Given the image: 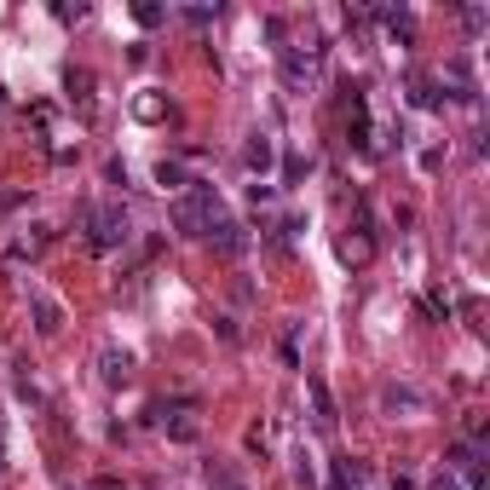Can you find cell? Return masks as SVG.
<instances>
[{
  "mask_svg": "<svg viewBox=\"0 0 490 490\" xmlns=\"http://www.w3.org/2000/svg\"><path fill=\"white\" fill-rule=\"evenodd\" d=\"M219 219V191L214 185L191 179L185 185V197L173 202V226H179V236H208V226Z\"/></svg>",
  "mask_w": 490,
  "mask_h": 490,
  "instance_id": "1",
  "label": "cell"
},
{
  "mask_svg": "<svg viewBox=\"0 0 490 490\" xmlns=\"http://www.w3.org/2000/svg\"><path fill=\"white\" fill-rule=\"evenodd\" d=\"M82 226H87L92 255H110V248H121L133 236V219H128L121 202H110V208H82Z\"/></svg>",
  "mask_w": 490,
  "mask_h": 490,
  "instance_id": "2",
  "label": "cell"
},
{
  "mask_svg": "<svg viewBox=\"0 0 490 490\" xmlns=\"http://www.w3.org/2000/svg\"><path fill=\"white\" fill-rule=\"evenodd\" d=\"M318 64H323V46H283V82L294 92H306L318 82Z\"/></svg>",
  "mask_w": 490,
  "mask_h": 490,
  "instance_id": "3",
  "label": "cell"
},
{
  "mask_svg": "<svg viewBox=\"0 0 490 490\" xmlns=\"http://www.w3.org/2000/svg\"><path fill=\"white\" fill-rule=\"evenodd\" d=\"M29 312H35V329H41L46 341H53L58 329H64V306H58V300L46 294V289H29Z\"/></svg>",
  "mask_w": 490,
  "mask_h": 490,
  "instance_id": "4",
  "label": "cell"
},
{
  "mask_svg": "<svg viewBox=\"0 0 490 490\" xmlns=\"http://www.w3.org/2000/svg\"><path fill=\"white\" fill-rule=\"evenodd\" d=\"M370 255H375V226H370V208H363L358 231H352V236H346V243H341V260H346V265H363Z\"/></svg>",
  "mask_w": 490,
  "mask_h": 490,
  "instance_id": "5",
  "label": "cell"
},
{
  "mask_svg": "<svg viewBox=\"0 0 490 490\" xmlns=\"http://www.w3.org/2000/svg\"><path fill=\"white\" fill-rule=\"evenodd\" d=\"M208 243L219 248V255H231V260H236V255L248 248V236H243V226H236V219H226V214H219L214 226H208Z\"/></svg>",
  "mask_w": 490,
  "mask_h": 490,
  "instance_id": "6",
  "label": "cell"
},
{
  "mask_svg": "<svg viewBox=\"0 0 490 490\" xmlns=\"http://www.w3.org/2000/svg\"><path fill=\"white\" fill-rule=\"evenodd\" d=\"M99 375H104L110 387H121V381L133 375V352H121V346H104V352H99Z\"/></svg>",
  "mask_w": 490,
  "mask_h": 490,
  "instance_id": "7",
  "label": "cell"
},
{
  "mask_svg": "<svg viewBox=\"0 0 490 490\" xmlns=\"http://www.w3.org/2000/svg\"><path fill=\"white\" fill-rule=\"evenodd\" d=\"M306 399H312V421L329 433V427H335V399H329V387L318 381V375H306Z\"/></svg>",
  "mask_w": 490,
  "mask_h": 490,
  "instance_id": "8",
  "label": "cell"
},
{
  "mask_svg": "<svg viewBox=\"0 0 490 490\" xmlns=\"http://www.w3.org/2000/svg\"><path fill=\"white\" fill-rule=\"evenodd\" d=\"M150 416H156V421H162V427H168V433H173V438H179V445H191V438L202 433V427H197L191 416H185V409H162V404H156V409H150Z\"/></svg>",
  "mask_w": 490,
  "mask_h": 490,
  "instance_id": "9",
  "label": "cell"
},
{
  "mask_svg": "<svg viewBox=\"0 0 490 490\" xmlns=\"http://www.w3.org/2000/svg\"><path fill=\"white\" fill-rule=\"evenodd\" d=\"M202 479H208V490H248V479L236 467H226V462H208V467H202Z\"/></svg>",
  "mask_w": 490,
  "mask_h": 490,
  "instance_id": "10",
  "label": "cell"
},
{
  "mask_svg": "<svg viewBox=\"0 0 490 490\" xmlns=\"http://www.w3.org/2000/svg\"><path fill=\"white\" fill-rule=\"evenodd\" d=\"M381 404H387V409H427V392H416V387H387Z\"/></svg>",
  "mask_w": 490,
  "mask_h": 490,
  "instance_id": "11",
  "label": "cell"
},
{
  "mask_svg": "<svg viewBox=\"0 0 490 490\" xmlns=\"http://www.w3.org/2000/svg\"><path fill=\"white\" fill-rule=\"evenodd\" d=\"M272 156H277V150H272V139L255 133V139H248V150H243V162L255 168V173H265V168H272Z\"/></svg>",
  "mask_w": 490,
  "mask_h": 490,
  "instance_id": "12",
  "label": "cell"
},
{
  "mask_svg": "<svg viewBox=\"0 0 490 490\" xmlns=\"http://www.w3.org/2000/svg\"><path fill=\"white\" fill-rule=\"evenodd\" d=\"M381 18H387V29L399 41H416V18H409V12H381Z\"/></svg>",
  "mask_w": 490,
  "mask_h": 490,
  "instance_id": "13",
  "label": "cell"
},
{
  "mask_svg": "<svg viewBox=\"0 0 490 490\" xmlns=\"http://www.w3.org/2000/svg\"><path fill=\"white\" fill-rule=\"evenodd\" d=\"M438 104H445L438 82H416V110H438Z\"/></svg>",
  "mask_w": 490,
  "mask_h": 490,
  "instance_id": "14",
  "label": "cell"
},
{
  "mask_svg": "<svg viewBox=\"0 0 490 490\" xmlns=\"http://www.w3.org/2000/svg\"><path fill=\"white\" fill-rule=\"evenodd\" d=\"M133 18L145 24V29H156V24L168 18V6H156V0H139V6H133Z\"/></svg>",
  "mask_w": 490,
  "mask_h": 490,
  "instance_id": "15",
  "label": "cell"
},
{
  "mask_svg": "<svg viewBox=\"0 0 490 490\" xmlns=\"http://www.w3.org/2000/svg\"><path fill=\"white\" fill-rule=\"evenodd\" d=\"M156 179H162V185H191V179H185V168H179V162H162V168H156Z\"/></svg>",
  "mask_w": 490,
  "mask_h": 490,
  "instance_id": "16",
  "label": "cell"
},
{
  "mask_svg": "<svg viewBox=\"0 0 490 490\" xmlns=\"http://www.w3.org/2000/svg\"><path fill=\"white\" fill-rule=\"evenodd\" d=\"M421 306H427V312H433V318H450V300H445V294H427V300H421Z\"/></svg>",
  "mask_w": 490,
  "mask_h": 490,
  "instance_id": "17",
  "label": "cell"
},
{
  "mask_svg": "<svg viewBox=\"0 0 490 490\" xmlns=\"http://www.w3.org/2000/svg\"><path fill=\"white\" fill-rule=\"evenodd\" d=\"M12 208H24V191H0V219H6Z\"/></svg>",
  "mask_w": 490,
  "mask_h": 490,
  "instance_id": "18",
  "label": "cell"
},
{
  "mask_svg": "<svg viewBox=\"0 0 490 490\" xmlns=\"http://www.w3.org/2000/svg\"><path fill=\"white\" fill-rule=\"evenodd\" d=\"M185 18H191V24H214L219 12H214V6H185Z\"/></svg>",
  "mask_w": 490,
  "mask_h": 490,
  "instance_id": "19",
  "label": "cell"
},
{
  "mask_svg": "<svg viewBox=\"0 0 490 490\" xmlns=\"http://www.w3.org/2000/svg\"><path fill=\"white\" fill-rule=\"evenodd\" d=\"M462 18H467V29H485V24H490V12H485V6H467Z\"/></svg>",
  "mask_w": 490,
  "mask_h": 490,
  "instance_id": "20",
  "label": "cell"
},
{
  "mask_svg": "<svg viewBox=\"0 0 490 490\" xmlns=\"http://www.w3.org/2000/svg\"><path fill=\"white\" fill-rule=\"evenodd\" d=\"M427 490H456V485L445 479V473H438V479H433V485H427Z\"/></svg>",
  "mask_w": 490,
  "mask_h": 490,
  "instance_id": "21",
  "label": "cell"
}]
</instances>
